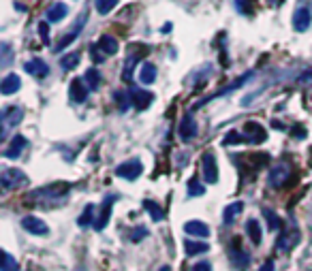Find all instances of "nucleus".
I'll use <instances>...</instances> for the list:
<instances>
[{
    "label": "nucleus",
    "mask_w": 312,
    "mask_h": 271,
    "mask_svg": "<svg viewBox=\"0 0 312 271\" xmlns=\"http://www.w3.org/2000/svg\"><path fill=\"white\" fill-rule=\"evenodd\" d=\"M22 116H24V111H22V107H4L2 113H0V122H2V135L0 137H6L9 135L11 128H15L19 122H22Z\"/></svg>",
    "instance_id": "nucleus-4"
},
{
    "label": "nucleus",
    "mask_w": 312,
    "mask_h": 271,
    "mask_svg": "<svg viewBox=\"0 0 312 271\" xmlns=\"http://www.w3.org/2000/svg\"><path fill=\"white\" fill-rule=\"evenodd\" d=\"M180 139L182 141H190V139H195L197 137V133H199V128H197V122H195V118L190 116V113H186V116L182 118V122H180Z\"/></svg>",
    "instance_id": "nucleus-13"
},
{
    "label": "nucleus",
    "mask_w": 312,
    "mask_h": 271,
    "mask_svg": "<svg viewBox=\"0 0 312 271\" xmlns=\"http://www.w3.org/2000/svg\"><path fill=\"white\" fill-rule=\"evenodd\" d=\"M24 68H26V73H30L32 77H47L49 75V67L47 64L41 60V58H34V60H28L26 64H24Z\"/></svg>",
    "instance_id": "nucleus-20"
},
{
    "label": "nucleus",
    "mask_w": 312,
    "mask_h": 271,
    "mask_svg": "<svg viewBox=\"0 0 312 271\" xmlns=\"http://www.w3.org/2000/svg\"><path fill=\"white\" fill-rule=\"evenodd\" d=\"M116 4H118V0H96V2H94L96 11L101 13V15H107V13H109Z\"/></svg>",
    "instance_id": "nucleus-34"
},
{
    "label": "nucleus",
    "mask_w": 312,
    "mask_h": 271,
    "mask_svg": "<svg viewBox=\"0 0 312 271\" xmlns=\"http://www.w3.org/2000/svg\"><path fill=\"white\" fill-rule=\"evenodd\" d=\"M39 37H41V41H43L45 45H49V28H47V21H41V24H39Z\"/></svg>",
    "instance_id": "nucleus-39"
},
{
    "label": "nucleus",
    "mask_w": 312,
    "mask_h": 271,
    "mask_svg": "<svg viewBox=\"0 0 312 271\" xmlns=\"http://www.w3.org/2000/svg\"><path fill=\"white\" fill-rule=\"evenodd\" d=\"M141 171H144V165L137 160V158H131V160H126L122 162V165H118L116 167V175L118 177H122V180H137V177L141 175Z\"/></svg>",
    "instance_id": "nucleus-7"
},
{
    "label": "nucleus",
    "mask_w": 312,
    "mask_h": 271,
    "mask_svg": "<svg viewBox=\"0 0 312 271\" xmlns=\"http://www.w3.org/2000/svg\"><path fill=\"white\" fill-rule=\"evenodd\" d=\"M139 62V56H129L126 58V62H124V73H122V79L124 81H131V77H133V70H135V64Z\"/></svg>",
    "instance_id": "nucleus-31"
},
{
    "label": "nucleus",
    "mask_w": 312,
    "mask_h": 271,
    "mask_svg": "<svg viewBox=\"0 0 312 271\" xmlns=\"http://www.w3.org/2000/svg\"><path fill=\"white\" fill-rule=\"evenodd\" d=\"M83 81L88 83V88H90V90H96L98 85H101L103 77H101V73H98V68H96V67H90V68L86 70V75H83Z\"/></svg>",
    "instance_id": "nucleus-28"
},
{
    "label": "nucleus",
    "mask_w": 312,
    "mask_h": 271,
    "mask_svg": "<svg viewBox=\"0 0 312 271\" xmlns=\"http://www.w3.org/2000/svg\"><path fill=\"white\" fill-rule=\"evenodd\" d=\"M28 145V139L24 137V135H17V137H13V141H11V145L4 149L2 152V156L4 158H9V160H13V158H17L19 154H22V149Z\"/></svg>",
    "instance_id": "nucleus-18"
},
{
    "label": "nucleus",
    "mask_w": 312,
    "mask_h": 271,
    "mask_svg": "<svg viewBox=\"0 0 312 271\" xmlns=\"http://www.w3.org/2000/svg\"><path fill=\"white\" fill-rule=\"evenodd\" d=\"M246 233H248V237H250L252 244H261V239H263V231H261V224H259V220L257 218H250L246 222Z\"/></svg>",
    "instance_id": "nucleus-22"
},
{
    "label": "nucleus",
    "mask_w": 312,
    "mask_h": 271,
    "mask_svg": "<svg viewBox=\"0 0 312 271\" xmlns=\"http://www.w3.org/2000/svg\"><path fill=\"white\" fill-rule=\"evenodd\" d=\"M131 101H133V105L137 107L139 111H144V109H148V107L152 105L154 94H152V92H148V90H141V88H133L131 90Z\"/></svg>",
    "instance_id": "nucleus-15"
},
{
    "label": "nucleus",
    "mask_w": 312,
    "mask_h": 271,
    "mask_svg": "<svg viewBox=\"0 0 312 271\" xmlns=\"http://www.w3.org/2000/svg\"><path fill=\"white\" fill-rule=\"evenodd\" d=\"M22 226H24L28 233L39 235V237H43V235L49 233V226H47L41 218H37V216H26V218L22 220Z\"/></svg>",
    "instance_id": "nucleus-14"
},
{
    "label": "nucleus",
    "mask_w": 312,
    "mask_h": 271,
    "mask_svg": "<svg viewBox=\"0 0 312 271\" xmlns=\"http://www.w3.org/2000/svg\"><path fill=\"white\" fill-rule=\"evenodd\" d=\"M201 167H203V177L205 184H216L218 182V165H216V156L212 152H205L201 158Z\"/></svg>",
    "instance_id": "nucleus-8"
},
{
    "label": "nucleus",
    "mask_w": 312,
    "mask_h": 271,
    "mask_svg": "<svg viewBox=\"0 0 312 271\" xmlns=\"http://www.w3.org/2000/svg\"><path fill=\"white\" fill-rule=\"evenodd\" d=\"M310 167H312V149H310Z\"/></svg>",
    "instance_id": "nucleus-45"
},
{
    "label": "nucleus",
    "mask_w": 312,
    "mask_h": 271,
    "mask_svg": "<svg viewBox=\"0 0 312 271\" xmlns=\"http://www.w3.org/2000/svg\"><path fill=\"white\" fill-rule=\"evenodd\" d=\"M26 182H28V177L22 169L6 167V169H2V173H0V186H2V190H13L17 186H24Z\"/></svg>",
    "instance_id": "nucleus-3"
},
{
    "label": "nucleus",
    "mask_w": 312,
    "mask_h": 271,
    "mask_svg": "<svg viewBox=\"0 0 312 271\" xmlns=\"http://www.w3.org/2000/svg\"><path fill=\"white\" fill-rule=\"evenodd\" d=\"M261 271H276V265H274V261L269 259V261H265L263 265H261Z\"/></svg>",
    "instance_id": "nucleus-42"
},
{
    "label": "nucleus",
    "mask_w": 312,
    "mask_h": 271,
    "mask_svg": "<svg viewBox=\"0 0 312 271\" xmlns=\"http://www.w3.org/2000/svg\"><path fill=\"white\" fill-rule=\"evenodd\" d=\"M229 254H231V261H233V265H235L237 269H246L248 265H250V256H248L246 252H244V248H242V244L235 239L231 244V250H229Z\"/></svg>",
    "instance_id": "nucleus-12"
},
{
    "label": "nucleus",
    "mask_w": 312,
    "mask_h": 271,
    "mask_svg": "<svg viewBox=\"0 0 312 271\" xmlns=\"http://www.w3.org/2000/svg\"><path fill=\"white\" fill-rule=\"evenodd\" d=\"M116 98H118L120 109H122V111L129 109V98H131V94H126V92H116Z\"/></svg>",
    "instance_id": "nucleus-38"
},
{
    "label": "nucleus",
    "mask_w": 312,
    "mask_h": 271,
    "mask_svg": "<svg viewBox=\"0 0 312 271\" xmlns=\"http://www.w3.org/2000/svg\"><path fill=\"white\" fill-rule=\"evenodd\" d=\"M293 133H295V135H293L295 139H304V137H306V131H304L302 126H295V128H293Z\"/></svg>",
    "instance_id": "nucleus-43"
},
{
    "label": "nucleus",
    "mask_w": 312,
    "mask_h": 271,
    "mask_svg": "<svg viewBox=\"0 0 312 271\" xmlns=\"http://www.w3.org/2000/svg\"><path fill=\"white\" fill-rule=\"evenodd\" d=\"M69 96L73 103H86L88 101V88L83 79H73L69 85Z\"/></svg>",
    "instance_id": "nucleus-16"
},
{
    "label": "nucleus",
    "mask_w": 312,
    "mask_h": 271,
    "mask_svg": "<svg viewBox=\"0 0 312 271\" xmlns=\"http://www.w3.org/2000/svg\"><path fill=\"white\" fill-rule=\"evenodd\" d=\"M19 88H22V79L17 77V73H9L2 81H0V92H2L4 96L15 94V92H17Z\"/></svg>",
    "instance_id": "nucleus-19"
},
{
    "label": "nucleus",
    "mask_w": 312,
    "mask_h": 271,
    "mask_svg": "<svg viewBox=\"0 0 312 271\" xmlns=\"http://www.w3.org/2000/svg\"><path fill=\"white\" fill-rule=\"evenodd\" d=\"M86 21H88V11H83L79 17H77V21L73 24V28H71V32L65 34L58 43H56V52H62V49H67L69 45H73V41L79 37V32H81V28L86 26Z\"/></svg>",
    "instance_id": "nucleus-6"
},
{
    "label": "nucleus",
    "mask_w": 312,
    "mask_h": 271,
    "mask_svg": "<svg viewBox=\"0 0 312 271\" xmlns=\"http://www.w3.org/2000/svg\"><path fill=\"white\" fill-rule=\"evenodd\" d=\"M79 58H81V56L77 52H73V54H69V56H65V58L60 60V67L65 70H71V68H75L77 64H79Z\"/></svg>",
    "instance_id": "nucleus-33"
},
{
    "label": "nucleus",
    "mask_w": 312,
    "mask_h": 271,
    "mask_svg": "<svg viewBox=\"0 0 312 271\" xmlns=\"http://www.w3.org/2000/svg\"><path fill=\"white\" fill-rule=\"evenodd\" d=\"M113 201H116V197H113V195H109V197L103 201L101 213H98V218L94 220V231H103L105 226L109 224V216H111V209H113Z\"/></svg>",
    "instance_id": "nucleus-11"
},
{
    "label": "nucleus",
    "mask_w": 312,
    "mask_h": 271,
    "mask_svg": "<svg viewBox=\"0 0 312 271\" xmlns=\"http://www.w3.org/2000/svg\"><path fill=\"white\" fill-rule=\"evenodd\" d=\"M244 211V203L242 201H235V203H229L223 211V222L225 224H233L235 222V218L239 216V213Z\"/></svg>",
    "instance_id": "nucleus-21"
},
{
    "label": "nucleus",
    "mask_w": 312,
    "mask_h": 271,
    "mask_svg": "<svg viewBox=\"0 0 312 271\" xmlns=\"http://www.w3.org/2000/svg\"><path fill=\"white\" fill-rule=\"evenodd\" d=\"M300 81H304V83H310V85H312V73L302 75V79H300Z\"/></svg>",
    "instance_id": "nucleus-44"
},
{
    "label": "nucleus",
    "mask_w": 312,
    "mask_h": 271,
    "mask_svg": "<svg viewBox=\"0 0 312 271\" xmlns=\"http://www.w3.org/2000/svg\"><path fill=\"white\" fill-rule=\"evenodd\" d=\"M146 235H148V229H146V226H139V229H135L131 233V241H141Z\"/></svg>",
    "instance_id": "nucleus-40"
},
{
    "label": "nucleus",
    "mask_w": 312,
    "mask_h": 271,
    "mask_svg": "<svg viewBox=\"0 0 312 271\" xmlns=\"http://www.w3.org/2000/svg\"><path fill=\"white\" fill-rule=\"evenodd\" d=\"M71 186L67 184H54V186H43L39 190H32L30 195H28V201H34L37 205H47V203H60L62 199L67 197ZM32 203V205H34Z\"/></svg>",
    "instance_id": "nucleus-1"
},
{
    "label": "nucleus",
    "mask_w": 312,
    "mask_h": 271,
    "mask_svg": "<svg viewBox=\"0 0 312 271\" xmlns=\"http://www.w3.org/2000/svg\"><path fill=\"white\" fill-rule=\"evenodd\" d=\"M297 244H300V229H297L295 222H291L287 229H282L278 233V239H276V250H278V252H291Z\"/></svg>",
    "instance_id": "nucleus-2"
},
{
    "label": "nucleus",
    "mask_w": 312,
    "mask_h": 271,
    "mask_svg": "<svg viewBox=\"0 0 312 271\" xmlns=\"http://www.w3.org/2000/svg\"><path fill=\"white\" fill-rule=\"evenodd\" d=\"M98 47H101V54L105 56H113L118 52V41L111 37V34H103L101 39H98Z\"/></svg>",
    "instance_id": "nucleus-25"
},
{
    "label": "nucleus",
    "mask_w": 312,
    "mask_h": 271,
    "mask_svg": "<svg viewBox=\"0 0 312 271\" xmlns=\"http://www.w3.org/2000/svg\"><path fill=\"white\" fill-rule=\"evenodd\" d=\"M184 250L188 256H197V254H205L210 250L208 241H195V239H186L184 241Z\"/></svg>",
    "instance_id": "nucleus-23"
},
{
    "label": "nucleus",
    "mask_w": 312,
    "mask_h": 271,
    "mask_svg": "<svg viewBox=\"0 0 312 271\" xmlns=\"http://www.w3.org/2000/svg\"><path fill=\"white\" fill-rule=\"evenodd\" d=\"M252 2H254V0H235V9L242 13V15H250V13H252Z\"/></svg>",
    "instance_id": "nucleus-36"
},
{
    "label": "nucleus",
    "mask_w": 312,
    "mask_h": 271,
    "mask_svg": "<svg viewBox=\"0 0 312 271\" xmlns=\"http://www.w3.org/2000/svg\"><path fill=\"white\" fill-rule=\"evenodd\" d=\"M244 139H246V143H263V141H267V133H265V128L257 124V122H248L244 126Z\"/></svg>",
    "instance_id": "nucleus-9"
},
{
    "label": "nucleus",
    "mask_w": 312,
    "mask_h": 271,
    "mask_svg": "<svg viewBox=\"0 0 312 271\" xmlns=\"http://www.w3.org/2000/svg\"><path fill=\"white\" fill-rule=\"evenodd\" d=\"M0 52H2V60H0V64H2V67H9V62H11V47H9V43H2V45H0Z\"/></svg>",
    "instance_id": "nucleus-37"
},
{
    "label": "nucleus",
    "mask_w": 312,
    "mask_h": 271,
    "mask_svg": "<svg viewBox=\"0 0 312 271\" xmlns=\"http://www.w3.org/2000/svg\"><path fill=\"white\" fill-rule=\"evenodd\" d=\"M263 216L267 218V226H269V231H276V233H280V231H282V220H280L278 213H274L272 209L263 207Z\"/></svg>",
    "instance_id": "nucleus-29"
},
{
    "label": "nucleus",
    "mask_w": 312,
    "mask_h": 271,
    "mask_svg": "<svg viewBox=\"0 0 312 271\" xmlns=\"http://www.w3.org/2000/svg\"><path fill=\"white\" fill-rule=\"evenodd\" d=\"M94 205H86V209H83V213H81V216H79V220H77V224H79L81 226V229H83V226H94Z\"/></svg>",
    "instance_id": "nucleus-30"
},
{
    "label": "nucleus",
    "mask_w": 312,
    "mask_h": 271,
    "mask_svg": "<svg viewBox=\"0 0 312 271\" xmlns=\"http://www.w3.org/2000/svg\"><path fill=\"white\" fill-rule=\"evenodd\" d=\"M184 233L190 235V237H208L210 226L201 222V220H188V222L184 224Z\"/></svg>",
    "instance_id": "nucleus-17"
},
{
    "label": "nucleus",
    "mask_w": 312,
    "mask_h": 271,
    "mask_svg": "<svg viewBox=\"0 0 312 271\" xmlns=\"http://www.w3.org/2000/svg\"><path fill=\"white\" fill-rule=\"evenodd\" d=\"M193 271H212V265L208 261H201V263H197V265L193 267Z\"/></svg>",
    "instance_id": "nucleus-41"
},
{
    "label": "nucleus",
    "mask_w": 312,
    "mask_h": 271,
    "mask_svg": "<svg viewBox=\"0 0 312 271\" xmlns=\"http://www.w3.org/2000/svg\"><path fill=\"white\" fill-rule=\"evenodd\" d=\"M144 207H146V211L150 213V218L154 220V222H162L165 220V211H162V207L156 201H150V199H146L144 201Z\"/></svg>",
    "instance_id": "nucleus-26"
},
{
    "label": "nucleus",
    "mask_w": 312,
    "mask_h": 271,
    "mask_svg": "<svg viewBox=\"0 0 312 271\" xmlns=\"http://www.w3.org/2000/svg\"><path fill=\"white\" fill-rule=\"evenodd\" d=\"M289 177H291V165H287V162H278V165H274L272 169H269L267 184L272 188H285Z\"/></svg>",
    "instance_id": "nucleus-5"
},
{
    "label": "nucleus",
    "mask_w": 312,
    "mask_h": 271,
    "mask_svg": "<svg viewBox=\"0 0 312 271\" xmlns=\"http://www.w3.org/2000/svg\"><path fill=\"white\" fill-rule=\"evenodd\" d=\"M312 24V11L308 6H297L293 13V28L297 32H306Z\"/></svg>",
    "instance_id": "nucleus-10"
},
{
    "label": "nucleus",
    "mask_w": 312,
    "mask_h": 271,
    "mask_svg": "<svg viewBox=\"0 0 312 271\" xmlns=\"http://www.w3.org/2000/svg\"><path fill=\"white\" fill-rule=\"evenodd\" d=\"M65 15H69V9H67V4H62V2H56V4H52L47 9V21H52V24L62 21V19H65Z\"/></svg>",
    "instance_id": "nucleus-24"
},
{
    "label": "nucleus",
    "mask_w": 312,
    "mask_h": 271,
    "mask_svg": "<svg viewBox=\"0 0 312 271\" xmlns=\"http://www.w3.org/2000/svg\"><path fill=\"white\" fill-rule=\"evenodd\" d=\"M154 79H156V67L152 62H146L139 70V81L144 85H150V83H154Z\"/></svg>",
    "instance_id": "nucleus-27"
},
{
    "label": "nucleus",
    "mask_w": 312,
    "mask_h": 271,
    "mask_svg": "<svg viewBox=\"0 0 312 271\" xmlns=\"http://www.w3.org/2000/svg\"><path fill=\"white\" fill-rule=\"evenodd\" d=\"M186 192H188V197H201L203 192H205V186L197 180V177H193L188 184H186Z\"/></svg>",
    "instance_id": "nucleus-32"
},
{
    "label": "nucleus",
    "mask_w": 312,
    "mask_h": 271,
    "mask_svg": "<svg viewBox=\"0 0 312 271\" xmlns=\"http://www.w3.org/2000/svg\"><path fill=\"white\" fill-rule=\"evenodd\" d=\"M2 271H19L17 261L9 252H2Z\"/></svg>",
    "instance_id": "nucleus-35"
}]
</instances>
